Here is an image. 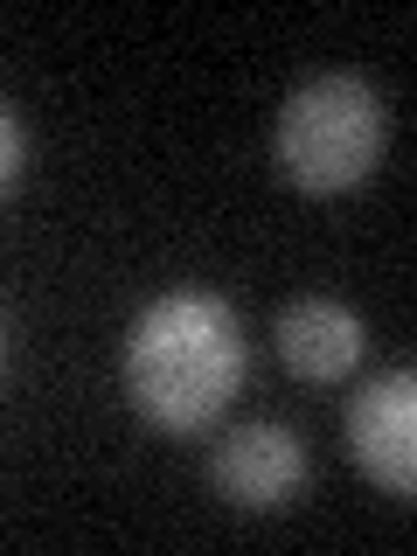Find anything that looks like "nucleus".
I'll return each instance as SVG.
<instances>
[{
  "instance_id": "nucleus-1",
  "label": "nucleus",
  "mask_w": 417,
  "mask_h": 556,
  "mask_svg": "<svg viewBox=\"0 0 417 556\" xmlns=\"http://www.w3.org/2000/svg\"><path fill=\"white\" fill-rule=\"evenodd\" d=\"M132 410L153 431H208L223 404L243 390V327L223 292L181 286L161 292L132 320L126 355H118Z\"/></svg>"
},
{
  "instance_id": "nucleus-2",
  "label": "nucleus",
  "mask_w": 417,
  "mask_h": 556,
  "mask_svg": "<svg viewBox=\"0 0 417 556\" xmlns=\"http://www.w3.org/2000/svg\"><path fill=\"white\" fill-rule=\"evenodd\" d=\"M382 139H390V104L369 77L355 70H320L300 91L278 104V174L306 195H348V188L369 181V167L382 161Z\"/></svg>"
},
{
  "instance_id": "nucleus-3",
  "label": "nucleus",
  "mask_w": 417,
  "mask_h": 556,
  "mask_svg": "<svg viewBox=\"0 0 417 556\" xmlns=\"http://www.w3.org/2000/svg\"><path fill=\"white\" fill-rule=\"evenodd\" d=\"M341 439H348V459H355L382 494L410 501L417 494V376L390 369V376L362 382L341 410Z\"/></svg>"
},
{
  "instance_id": "nucleus-4",
  "label": "nucleus",
  "mask_w": 417,
  "mask_h": 556,
  "mask_svg": "<svg viewBox=\"0 0 417 556\" xmlns=\"http://www.w3.org/2000/svg\"><path fill=\"white\" fill-rule=\"evenodd\" d=\"M306 445L292 425H271V417H257V425H237L223 431L216 459H208V480H216V494L230 501L243 515H278L292 508V501L306 494Z\"/></svg>"
},
{
  "instance_id": "nucleus-5",
  "label": "nucleus",
  "mask_w": 417,
  "mask_h": 556,
  "mask_svg": "<svg viewBox=\"0 0 417 556\" xmlns=\"http://www.w3.org/2000/svg\"><path fill=\"white\" fill-rule=\"evenodd\" d=\"M362 313L327 300V292H306V300H292L278 313V362H286L300 382H348L362 362Z\"/></svg>"
},
{
  "instance_id": "nucleus-6",
  "label": "nucleus",
  "mask_w": 417,
  "mask_h": 556,
  "mask_svg": "<svg viewBox=\"0 0 417 556\" xmlns=\"http://www.w3.org/2000/svg\"><path fill=\"white\" fill-rule=\"evenodd\" d=\"M22 153H28V139H22V118H14V104L0 98V195H8V181L22 174Z\"/></svg>"
}]
</instances>
